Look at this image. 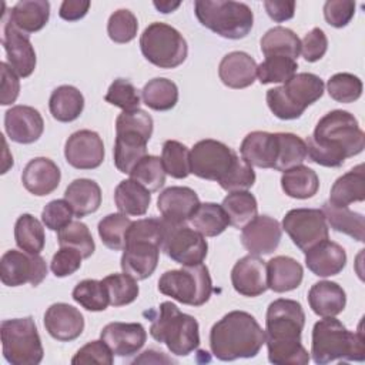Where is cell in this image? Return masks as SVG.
<instances>
[{
    "label": "cell",
    "instance_id": "1",
    "mask_svg": "<svg viewBox=\"0 0 365 365\" xmlns=\"http://www.w3.org/2000/svg\"><path fill=\"white\" fill-rule=\"evenodd\" d=\"M305 144L312 163L336 168L346 158L364 151L365 134L354 114L345 110H332L319 118Z\"/></svg>",
    "mask_w": 365,
    "mask_h": 365
},
{
    "label": "cell",
    "instance_id": "2",
    "mask_svg": "<svg viewBox=\"0 0 365 365\" xmlns=\"http://www.w3.org/2000/svg\"><path fill=\"white\" fill-rule=\"evenodd\" d=\"M305 312L298 301L278 298L267 308L265 344L275 365H307L309 354L301 344Z\"/></svg>",
    "mask_w": 365,
    "mask_h": 365
},
{
    "label": "cell",
    "instance_id": "3",
    "mask_svg": "<svg viewBox=\"0 0 365 365\" xmlns=\"http://www.w3.org/2000/svg\"><path fill=\"white\" fill-rule=\"evenodd\" d=\"M265 344V331L245 311H231L210 331V348L220 361L254 358Z\"/></svg>",
    "mask_w": 365,
    "mask_h": 365
},
{
    "label": "cell",
    "instance_id": "4",
    "mask_svg": "<svg viewBox=\"0 0 365 365\" xmlns=\"http://www.w3.org/2000/svg\"><path fill=\"white\" fill-rule=\"evenodd\" d=\"M311 355L318 365L334 361L362 362L365 359L362 322L358 331L352 332L335 317H324L312 328Z\"/></svg>",
    "mask_w": 365,
    "mask_h": 365
},
{
    "label": "cell",
    "instance_id": "5",
    "mask_svg": "<svg viewBox=\"0 0 365 365\" xmlns=\"http://www.w3.org/2000/svg\"><path fill=\"white\" fill-rule=\"evenodd\" d=\"M154 123L150 114L137 108L123 111L115 120V141L113 148L114 165L123 174L147 155V143L153 135Z\"/></svg>",
    "mask_w": 365,
    "mask_h": 365
},
{
    "label": "cell",
    "instance_id": "6",
    "mask_svg": "<svg viewBox=\"0 0 365 365\" xmlns=\"http://www.w3.org/2000/svg\"><path fill=\"white\" fill-rule=\"evenodd\" d=\"M150 335L177 356H187L200 345V327L194 317L184 314L170 301L161 302L151 319Z\"/></svg>",
    "mask_w": 365,
    "mask_h": 365
},
{
    "label": "cell",
    "instance_id": "7",
    "mask_svg": "<svg viewBox=\"0 0 365 365\" xmlns=\"http://www.w3.org/2000/svg\"><path fill=\"white\" fill-rule=\"evenodd\" d=\"M324 81L312 73H297L284 86L267 91V104L279 120H297L324 94Z\"/></svg>",
    "mask_w": 365,
    "mask_h": 365
},
{
    "label": "cell",
    "instance_id": "8",
    "mask_svg": "<svg viewBox=\"0 0 365 365\" xmlns=\"http://www.w3.org/2000/svg\"><path fill=\"white\" fill-rule=\"evenodd\" d=\"M194 13L204 27L230 40L247 37L254 26L251 7L241 1L195 0Z\"/></svg>",
    "mask_w": 365,
    "mask_h": 365
},
{
    "label": "cell",
    "instance_id": "9",
    "mask_svg": "<svg viewBox=\"0 0 365 365\" xmlns=\"http://www.w3.org/2000/svg\"><path fill=\"white\" fill-rule=\"evenodd\" d=\"M3 356L11 365H38L44 349L31 317L4 319L0 324Z\"/></svg>",
    "mask_w": 365,
    "mask_h": 365
},
{
    "label": "cell",
    "instance_id": "10",
    "mask_svg": "<svg viewBox=\"0 0 365 365\" xmlns=\"http://www.w3.org/2000/svg\"><path fill=\"white\" fill-rule=\"evenodd\" d=\"M158 291L184 305L201 307L212 294V281L204 264L190 265L165 271L158 279Z\"/></svg>",
    "mask_w": 365,
    "mask_h": 365
},
{
    "label": "cell",
    "instance_id": "11",
    "mask_svg": "<svg viewBox=\"0 0 365 365\" xmlns=\"http://www.w3.org/2000/svg\"><path fill=\"white\" fill-rule=\"evenodd\" d=\"M140 48L145 60L160 68H175L188 56V46L182 34L165 23L148 24L141 37Z\"/></svg>",
    "mask_w": 365,
    "mask_h": 365
},
{
    "label": "cell",
    "instance_id": "12",
    "mask_svg": "<svg viewBox=\"0 0 365 365\" xmlns=\"http://www.w3.org/2000/svg\"><path fill=\"white\" fill-rule=\"evenodd\" d=\"M241 158L227 144L205 138L194 144L190 151V171L202 180L217 181L220 185L237 168Z\"/></svg>",
    "mask_w": 365,
    "mask_h": 365
},
{
    "label": "cell",
    "instance_id": "13",
    "mask_svg": "<svg viewBox=\"0 0 365 365\" xmlns=\"http://www.w3.org/2000/svg\"><path fill=\"white\" fill-rule=\"evenodd\" d=\"M161 251L174 262L182 267H190L202 264L208 252V244L204 235L192 227H188L187 224L171 225L167 222Z\"/></svg>",
    "mask_w": 365,
    "mask_h": 365
},
{
    "label": "cell",
    "instance_id": "14",
    "mask_svg": "<svg viewBox=\"0 0 365 365\" xmlns=\"http://www.w3.org/2000/svg\"><path fill=\"white\" fill-rule=\"evenodd\" d=\"M282 230L289 235L294 245L308 251L318 242L328 238V224L322 210L294 208L282 218Z\"/></svg>",
    "mask_w": 365,
    "mask_h": 365
},
{
    "label": "cell",
    "instance_id": "15",
    "mask_svg": "<svg viewBox=\"0 0 365 365\" xmlns=\"http://www.w3.org/2000/svg\"><path fill=\"white\" fill-rule=\"evenodd\" d=\"M47 277V265L40 254L9 250L0 259V279L7 287L40 285Z\"/></svg>",
    "mask_w": 365,
    "mask_h": 365
},
{
    "label": "cell",
    "instance_id": "16",
    "mask_svg": "<svg viewBox=\"0 0 365 365\" xmlns=\"http://www.w3.org/2000/svg\"><path fill=\"white\" fill-rule=\"evenodd\" d=\"M64 157L77 170H94L104 161L103 140L96 131L78 130L67 138Z\"/></svg>",
    "mask_w": 365,
    "mask_h": 365
},
{
    "label": "cell",
    "instance_id": "17",
    "mask_svg": "<svg viewBox=\"0 0 365 365\" xmlns=\"http://www.w3.org/2000/svg\"><path fill=\"white\" fill-rule=\"evenodd\" d=\"M1 44L6 51L7 64L19 77H29L36 68V51L30 43L29 34L20 31L7 19L3 24Z\"/></svg>",
    "mask_w": 365,
    "mask_h": 365
},
{
    "label": "cell",
    "instance_id": "18",
    "mask_svg": "<svg viewBox=\"0 0 365 365\" xmlns=\"http://www.w3.org/2000/svg\"><path fill=\"white\" fill-rule=\"evenodd\" d=\"M282 228L269 215H257L241 228V242L252 255H269L279 245Z\"/></svg>",
    "mask_w": 365,
    "mask_h": 365
},
{
    "label": "cell",
    "instance_id": "19",
    "mask_svg": "<svg viewBox=\"0 0 365 365\" xmlns=\"http://www.w3.org/2000/svg\"><path fill=\"white\" fill-rule=\"evenodd\" d=\"M200 204L197 192L190 187H168L160 192L157 200L163 220L171 225L187 224Z\"/></svg>",
    "mask_w": 365,
    "mask_h": 365
},
{
    "label": "cell",
    "instance_id": "20",
    "mask_svg": "<svg viewBox=\"0 0 365 365\" xmlns=\"http://www.w3.org/2000/svg\"><path fill=\"white\" fill-rule=\"evenodd\" d=\"M4 128L11 141L31 144L41 137L44 120L34 107L13 106L4 114Z\"/></svg>",
    "mask_w": 365,
    "mask_h": 365
},
{
    "label": "cell",
    "instance_id": "21",
    "mask_svg": "<svg viewBox=\"0 0 365 365\" xmlns=\"http://www.w3.org/2000/svg\"><path fill=\"white\" fill-rule=\"evenodd\" d=\"M234 289L244 297H258L268 289L267 262L258 255H245L235 262L231 271Z\"/></svg>",
    "mask_w": 365,
    "mask_h": 365
},
{
    "label": "cell",
    "instance_id": "22",
    "mask_svg": "<svg viewBox=\"0 0 365 365\" xmlns=\"http://www.w3.org/2000/svg\"><path fill=\"white\" fill-rule=\"evenodd\" d=\"M44 328L51 338L70 342L83 334L84 317L73 305L56 302L50 305L44 314Z\"/></svg>",
    "mask_w": 365,
    "mask_h": 365
},
{
    "label": "cell",
    "instance_id": "23",
    "mask_svg": "<svg viewBox=\"0 0 365 365\" xmlns=\"http://www.w3.org/2000/svg\"><path fill=\"white\" fill-rule=\"evenodd\" d=\"M100 338L114 355L131 356L144 346L147 332L140 322H110L101 329Z\"/></svg>",
    "mask_w": 365,
    "mask_h": 365
},
{
    "label": "cell",
    "instance_id": "24",
    "mask_svg": "<svg viewBox=\"0 0 365 365\" xmlns=\"http://www.w3.org/2000/svg\"><path fill=\"white\" fill-rule=\"evenodd\" d=\"M161 248L148 241L127 242L121 255L123 272L131 275L137 281L153 275L157 268Z\"/></svg>",
    "mask_w": 365,
    "mask_h": 365
},
{
    "label": "cell",
    "instance_id": "25",
    "mask_svg": "<svg viewBox=\"0 0 365 365\" xmlns=\"http://www.w3.org/2000/svg\"><path fill=\"white\" fill-rule=\"evenodd\" d=\"M61 173L57 164L47 157H36L30 160L21 174L24 188L37 197L51 194L60 184Z\"/></svg>",
    "mask_w": 365,
    "mask_h": 365
},
{
    "label": "cell",
    "instance_id": "26",
    "mask_svg": "<svg viewBox=\"0 0 365 365\" xmlns=\"http://www.w3.org/2000/svg\"><path fill=\"white\" fill-rule=\"evenodd\" d=\"M241 158L251 167L274 168L278 157V134L268 131L248 133L240 147Z\"/></svg>",
    "mask_w": 365,
    "mask_h": 365
},
{
    "label": "cell",
    "instance_id": "27",
    "mask_svg": "<svg viewBox=\"0 0 365 365\" xmlns=\"http://www.w3.org/2000/svg\"><path fill=\"white\" fill-rule=\"evenodd\" d=\"M305 265L317 277L338 275L346 265L345 250L328 238L305 251Z\"/></svg>",
    "mask_w": 365,
    "mask_h": 365
},
{
    "label": "cell",
    "instance_id": "28",
    "mask_svg": "<svg viewBox=\"0 0 365 365\" xmlns=\"http://www.w3.org/2000/svg\"><path fill=\"white\" fill-rule=\"evenodd\" d=\"M218 76L230 88H247L257 77V63L245 51H231L222 57L218 66Z\"/></svg>",
    "mask_w": 365,
    "mask_h": 365
},
{
    "label": "cell",
    "instance_id": "29",
    "mask_svg": "<svg viewBox=\"0 0 365 365\" xmlns=\"http://www.w3.org/2000/svg\"><path fill=\"white\" fill-rule=\"evenodd\" d=\"M304 278L302 265L287 255H278L267 262V284L274 292H288L298 288Z\"/></svg>",
    "mask_w": 365,
    "mask_h": 365
},
{
    "label": "cell",
    "instance_id": "30",
    "mask_svg": "<svg viewBox=\"0 0 365 365\" xmlns=\"http://www.w3.org/2000/svg\"><path fill=\"white\" fill-rule=\"evenodd\" d=\"M308 304L318 317H336L346 305V294L336 282L319 281L309 288Z\"/></svg>",
    "mask_w": 365,
    "mask_h": 365
},
{
    "label": "cell",
    "instance_id": "31",
    "mask_svg": "<svg viewBox=\"0 0 365 365\" xmlns=\"http://www.w3.org/2000/svg\"><path fill=\"white\" fill-rule=\"evenodd\" d=\"M64 200L71 207L74 215L81 218L96 212L100 208L101 188L94 180L77 178L67 185Z\"/></svg>",
    "mask_w": 365,
    "mask_h": 365
},
{
    "label": "cell",
    "instance_id": "32",
    "mask_svg": "<svg viewBox=\"0 0 365 365\" xmlns=\"http://www.w3.org/2000/svg\"><path fill=\"white\" fill-rule=\"evenodd\" d=\"M50 19V3L47 0H21L9 11V20L26 34L41 30Z\"/></svg>",
    "mask_w": 365,
    "mask_h": 365
},
{
    "label": "cell",
    "instance_id": "33",
    "mask_svg": "<svg viewBox=\"0 0 365 365\" xmlns=\"http://www.w3.org/2000/svg\"><path fill=\"white\" fill-rule=\"evenodd\" d=\"M365 200L364 165L359 164L342 174L331 187L328 202L335 207H348L352 202Z\"/></svg>",
    "mask_w": 365,
    "mask_h": 365
},
{
    "label": "cell",
    "instance_id": "34",
    "mask_svg": "<svg viewBox=\"0 0 365 365\" xmlns=\"http://www.w3.org/2000/svg\"><path fill=\"white\" fill-rule=\"evenodd\" d=\"M114 201L121 214L144 215L151 202V192L134 180H123L114 190Z\"/></svg>",
    "mask_w": 365,
    "mask_h": 365
},
{
    "label": "cell",
    "instance_id": "35",
    "mask_svg": "<svg viewBox=\"0 0 365 365\" xmlns=\"http://www.w3.org/2000/svg\"><path fill=\"white\" fill-rule=\"evenodd\" d=\"M48 108L54 120L60 123H70L80 117L84 110V97L81 91L73 86H60L53 90Z\"/></svg>",
    "mask_w": 365,
    "mask_h": 365
},
{
    "label": "cell",
    "instance_id": "36",
    "mask_svg": "<svg viewBox=\"0 0 365 365\" xmlns=\"http://www.w3.org/2000/svg\"><path fill=\"white\" fill-rule=\"evenodd\" d=\"M322 212L328 227L336 232L349 235L351 238L364 242L365 218L361 212H355L348 207H335L328 201L322 204Z\"/></svg>",
    "mask_w": 365,
    "mask_h": 365
},
{
    "label": "cell",
    "instance_id": "37",
    "mask_svg": "<svg viewBox=\"0 0 365 365\" xmlns=\"http://www.w3.org/2000/svg\"><path fill=\"white\" fill-rule=\"evenodd\" d=\"M281 187L288 197L307 200L318 192L319 178L314 170L301 164L282 173Z\"/></svg>",
    "mask_w": 365,
    "mask_h": 365
},
{
    "label": "cell",
    "instance_id": "38",
    "mask_svg": "<svg viewBox=\"0 0 365 365\" xmlns=\"http://www.w3.org/2000/svg\"><path fill=\"white\" fill-rule=\"evenodd\" d=\"M261 51L265 57L282 56L295 60L301 53V40L287 27L277 26L269 29L261 38Z\"/></svg>",
    "mask_w": 365,
    "mask_h": 365
},
{
    "label": "cell",
    "instance_id": "39",
    "mask_svg": "<svg viewBox=\"0 0 365 365\" xmlns=\"http://www.w3.org/2000/svg\"><path fill=\"white\" fill-rule=\"evenodd\" d=\"M221 205L228 215L230 225L238 230L258 215L257 200L248 190L228 192Z\"/></svg>",
    "mask_w": 365,
    "mask_h": 365
},
{
    "label": "cell",
    "instance_id": "40",
    "mask_svg": "<svg viewBox=\"0 0 365 365\" xmlns=\"http://www.w3.org/2000/svg\"><path fill=\"white\" fill-rule=\"evenodd\" d=\"M191 227L204 237H217L230 225L228 215L222 205L215 202L200 204L190 218Z\"/></svg>",
    "mask_w": 365,
    "mask_h": 365
},
{
    "label": "cell",
    "instance_id": "41",
    "mask_svg": "<svg viewBox=\"0 0 365 365\" xmlns=\"http://www.w3.org/2000/svg\"><path fill=\"white\" fill-rule=\"evenodd\" d=\"M144 104L155 111H168L178 101V87L174 81L157 77L145 83L141 90Z\"/></svg>",
    "mask_w": 365,
    "mask_h": 365
},
{
    "label": "cell",
    "instance_id": "42",
    "mask_svg": "<svg viewBox=\"0 0 365 365\" xmlns=\"http://www.w3.org/2000/svg\"><path fill=\"white\" fill-rule=\"evenodd\" d=\"M14 240L21 251L40 254L46 244L44 228L31 214H21L14 225Z\"/></svg>",
    "mask_w": 365,
    "mask_h": 365
},
{
    "label": "cell",
    "instance_id": "43",
    "mask_svg": "<svg viewBox=\"0 0 365 365\" xmlns=\"http://www.w3.org/2000/svg\"><path fill=\"white\" fill-rule=\"evenodd\" d=\"M278 134V157L274 165L275 171H287L292 167L301 165L307 157L305 141L292 133H277Z\"/></svg>",
    "mask_w": 365,
    "mask_h": 365
},
{
    "label": "cell",
    "instance_id": "44",
    "mask_svg": "<svg viewBox=\"0 0 365 365\" xmlns=\"http://www.w3.org/2000/svg\"><path fill=\"white\" fill-rule=\"evenodd\" d=\"M161 163L165 174L173 178L182 180L191 174L190 171V150L177 140H167L161 150Z\"/></svg>",
    "mask_w": 365,
    "mask_h": 365
},
{
    "label": "cell",
    "instance_id": "45",
    "mask_svg": "<svg viewBox=\"0 0 365 365\" xmlns=\"http://www.w3.org/2000/svg\"><path fill=\"white\" fill-rule=\"evenodd\" d=\"M107 294L110 305L113 307H124L134 302L138 297L140 288L137 279L131 275L123 274H110L101 279Z\"/></svg>",
    "mask_w": 365,
    "mask_h": 365
},
{
    "label": "cell",
    "instance_id": "46",
    "mask_svg": "<svg viewBox=\"0 0 365 365\" xmlns=\"http://www.w3.org/2000/svg\"><path fill=\"white\" fill-rule=\"evenodd\" d=\"M130 178L145 187L150 192L158 191L165 182V171L161 158L157 155H144L130 171Z\"/></svg>",
    "mask_w": 365,
    "mask_h": 365
},
{
    "label": "cell",
    "instance_id": "47",
    "mask_svg": "<svg viewBox=\"0 0 365 365\" xmlns=\"http://www.w3.org/2000/svg\"><path fill=\"white\" fill-rule=\"evenodd\" d=\"M131 222L133 221L125 214H121V212L106 215L98 222V227H97L101 242L113 251L124 250L125 234Z\"/></svg>",
    "mask_w": 365,
    "mask_h": 365
},
{
    "label": "cell",
    "instance_id": "48",
    "mask_svg": "<svg viewBox=\"0 0 365 365\" xmlns=\"http://www.w3.org/2000/svg\"><path fill=\"white\" fill-rule=\"evenodd\" d=\"M71 297L84 309L91 311V312L104 311L110 305L107 289H106L103 281H98V279L80 281L74 287Z\"/></svg>",
    "mask_w": 365,
    "mask_h": 365
},
{
    "label": "cell",
    "instance_id": "49",
    "mask_svg": "<svg viewBox=\"0 0 365 365\" xmlns=\"http://www.w3.org/2000/svg\"><path fill=\"white\" fill-rule=\"evenodd\" d=\"M298 63L289 57L272 56L257 66V76L261 84L271 83H287L292 76L297 74Z\"/></svg>",
    "mask_w": 365,
    "mask_h": 365
},
{
    "label": "cell",
    "instance_id": "50",
    "mask_svg": "<svg viewBox=\"0 0 365 365\" xmlns=\"http://www.w3.org/2000/svg\"><path fill=\"white\" fill-rule=\"evenodd\" d=\"M57 241L60 247H70L80 251L83 258L93 255L96 250L94 240L88 227L81 221H71L64 228L57 231Z\"/></svg>",
    "mask_w": 365,
    "mask_h": 365
},
{
    "label": "cell",
    "instance_id": "51",
    "mask_svg": "<svg viewBox=\"0 0 365 365\" xmlns=\"http://www.w3.org/2000/svg\"><path fill=\"white\" fill-rule=\"evenodd\" d=\"M329 97L338 103H354L362 94V81L351 73H336L327 83Z\"/></svg>",
    "mask_w": 365,
    "mask_h": 365
},
{
    "label": "cell",
    "instance_id": "52",
    "mask_svg": "<svg viewBox=\"0 0 365 365\" xmlns=\"http://www.w3.org/2000/svg\"><path fill=\"white\" fill-rule=\"evenodd\" d=\"M167 231V222L163 218H141L133 221L125 234V244L133 241H148L163 245Z\"/></svg>",
    "mask_w": 365,
    "mask_h": 365
},
{
    "label": "cell",
    "instance_id": "53",
    "mask_svg": "<svg viewBox=\"0 0 365 365\" xmlns=\"http://www.w3.org/2000/svg\"><path fill=\"white\" fill-rule=\"evenodd\" d=\"M138 30V21L133 11L120 9L114 11L107 23L108 37L118 44H125L134 40Z\"/></svg>",
    "mask_w": 365,
    "mask_h": 365
},
{
    "label": "cell",
    "instance_id": "54",
    "mask_svg": "<svg viewBox=\"0 0 365 365\" xmlns=\"http://www.w3.org/2000/svg\"><path fill=\"white\" fill-rule=\"evenodd\" d=\"M104 100L111 106L121 108L123 111L137 110L141 103L138 90L131 81L125 78H115L110 84Z\"/></svg>",
    "mask_w": 365,
    "mask_h": 365
},
{
    "label": "cell",
    "instance_id": "55",
    "mask_svg": "<svg viewBox=\"0 0 365 365\" xmlns=\"http://www.w3.org/2000/svg\"><path fill=\"white\" fill-rule=\"evenodd\" d=\"M113 362H114V354L103 339L87 342L84 346H81L77 351V354L71 359L73 365H80V364L111 365Z\"/></svg>",
    "mask_w": 365,
    "mask_h": 365
},
{
    "label": "cell",
    "instance_id": "56",
    "mask_svg": "<svg viewBox=\"0 0 365 365\" xmlns=\"http://www.w3.org/2000/svg\"><path fill=\"white\" fill-rule=\"evenodd\" d=\"M73 210L66 200H53L41 211V221L46 228L60 231L73 221Z\"/></svg>",
    "mask_w": 365,
    "mask_h": 365
},
{
    "label": "cell",
    "instance_id": "57",
    "mask_svg": "<svg viewBox=\"0 0 365 365\" xmlns=\"http://www.w3.org/2000/svg\"><path fill=\"white\" fill-rule=\"evenodd\" d=\"M83 255L76 248L70 247H60V250L53 255L50 262L51 272L58 277H68L73 275L81 267Z\"/></svg>",
    "mask_w": 365,
    "mask_h": 365
},
{
    "label": "cell",
    "instance_id": "58",
    "mask_svg": "<svg viewBox=\"0 0 365 365\" xmlns=\"http://www.w3.org/2000/svg\"><path fill=\"white\" fill-rule=\"evenodd\" d=\"M355 7L352 0H328L324 4L325 21L335 29H342L352 20Z\"/></svg>",
    "mask_w": 365,
    "mask_h": 365
},
{
    "label": "cell",
    "instance_id": "59",
    "mask_svg": "<svg viewBox=\"0 0 365 365\" xmlns=\"http://www.w3.org/2000/svg\"><path fill=\"white\" fill-rule=\"evenodd\" d=\"M328 50V38L319 27H314L308 31L301 41V54L308 63L321 60Z\"/></svg>",
    "mask_w": 365,
    "mask_h": 365
},
{
    "label": "cell",
    "instance_id": "60",
    "mask_svg": "<svg viewBox=\"0 0 365 365\" xmlns=\"http://www.w3.org/2000/svg\"><path fill=\"white\" fill-rule=\"evenodd\" d=\"M1 68V86H0V104L9 106L13 104L20 93L19 76L10 68L7 63L0 64Z\"/></svg>",
    "mask_w": 365,
    "mask_h": 365
},
{
    "label": "cell",
    "instance_id": "61",
    "mask_svg": "<svg viewBox=\"0 0 365 365\" xmlns=\"http://www.w3.org/2000/svg\"><path fill=\"white\" fill-rule=\"evenodd\" d=\"M264 7L267 14L275 23H282L291 20L295 14V1H275V0H265Z\"/></svg>",
    "mask_w": 365,
    "mask_h": 365
},
{
    "label": "cell",
    "instance_id": "62",
    "mask_svg": "<svg viewBox=\"0 0 365 365\" xmlns=\"http://www.w3.org/2000/svg\"><path fill=\"white\" fill-rule=\"evenodd\" d=\"M88 0H64L60 6V17L66 21H77L83 19L88 9H90Z\"/></svg>",
    "mask_w": 365,
    "mask_h": 365
},
{
    "label": "cell",
    "instance_id": "63",
    "mask_svg": "<svg viewBox=\"0 0 365 365\" xmlns=\"http://www.w3.org/2000/svg\"><path fill=\"white\" fill-rule=\"evenodd\" d=\"M154 4V7L158 10V11H161V13H164V14H167V13H173L175 9H178L180 7V1H154L153 3Z\"/></svg>",
    "mask_w": 365,
    "mask_h": 365
}]
</instances>
